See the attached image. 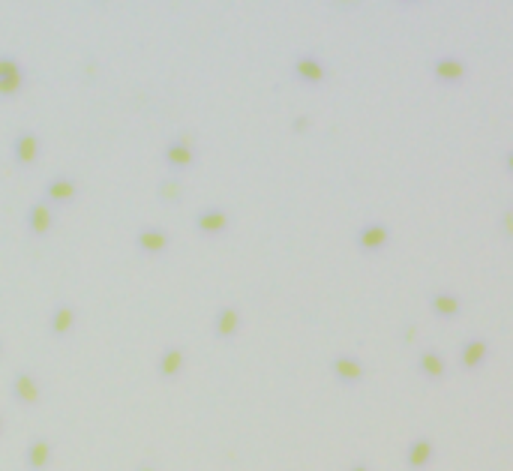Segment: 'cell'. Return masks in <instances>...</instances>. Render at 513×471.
Instances as JSON below:
<instances>
[{
  "label": "cell",
  "instance_id": "obj_8",
  "mask_svg": "<svg viewBox=\"0 0 513 471\" xmlns=\"http://www.w3.org/2000/svg\"><path fill=\"white\" fill-rule=\"evenodd\" d=\"M13 159H15V165H24V168L39 159V135L34 129H22L13 138Z\"/></svg>",
  "mask_w": 513,
  "mask_h": 471
},
{
  "label": "cell",
  "instance_id": "obj_16",
  "mask_svg": "<svg viewBox=\"0 0 513 471\" xmlns=\"http://www.w3.org/2000/svg\"><path fill=\"white\" fill-rule=\"evenodd\" d=\"M0 357H3V343H0Z\"/></svg>",
  "mask_w": 513,
  "mask_h": 471
},
{
  "label": "cell",
  "instance_id": "obj_7",
  "mask_svg": "<svg viewBox=\"0 0 513 471\" xmlns=\"http://www.w3.org/2000/svg\"><path fill=\"white\" fill-rule=\"evenodd\" d=\"M75 324H78V309L73 304H57L52 313H48V334L57 339L73 334Z\"/></svg>",
  "mask_w": 513,
  "mask_h": 471
},
{
  "label": "cell",
  "instance_id": "obj_14",
  "mask_svg": "<svg viewBox=\"0 0 513 471\" xmlns=\"http://www.w3.org/2000/svg\"><path fill=\"white\" fill-rule=\"evenodd\" d=\"M135 471H159V465H156V463H150V459H144V463H138V465H135Z\"/></svg>",
  "mask_w": 513,
  "mask_h": 471
},
{
  "label": "cell",
  "instance_id": "obj_11",
  "mask_svg": "<svg viewBox=\"0 0 513 471\" xmlns=\"http://www.w3.org/2000/svg\"><path fill=\"white\" fill-rule=\"evenodd\" d=\"M78 195V184L73 177H66V174H60V177H52L45 184V202L48 204H69L73 198Z\"/></svg>",
  "mask_w": 513,
  "mask_h": 471
},
{
  "label": "cell",
  "instance_id": "obj_13",
  "mask_svg": "<svg viewBox=\"0 0 513 471\" xmlns=\"http://www.w3.org/2000/svg\"><path fill=\"white\" fill-rule=\"evenodd\" d=\"M159 198H163V202H177V198H180V184H177V180H163V184H159Z\"/></svg>",
  "mask_w": 513,
  "mask_h": 471
},
{
  "label": "cell",
  "instance_id": "obj_12",
  "mask_svg": "<svg viewBox=\"0 0 513 471\" xmlns=\"http://www.w3.org/2000/svg\"><path fill=\"white\" fill-rule=\"evenodd\" d=\"M240 330V313L235 306H219L214 315V334L219 339H231Z\"/></svg>",
  "mask_w": 513,
  "mask_h": 471
},
{
  "label": "cell",
  "instance_id": "obj_10",
  "mask_svg": "<svg viewBox=\"0 0 513 471\" xmlns=\"http://www.w3.org/2000/svg\"><path fill=\"white\" fill-rule=\"evenodd\" d=\"M225 228H228V214L223 207H201L195 214V232L198 234L214 237V234H223Z\"/></svg>",
  "mask_w": 513,
  "mask_h": 471
},
{
  "label": "cell",
  "instance_id": "obj_3",
  "mask_svg": "<svg viewBox=\"0 0 513 471\" xmlns=\"http://www.w3.org/2000/svg\"><path fill=\"white\" fill-rule=\"evenodd\" d=\"M52 456H54V444L48 442L45 435H34L27 442L24 454H22L27 471H45L48 465H52Z\"/></svg>",
  "mask_w": 513,
  "mask_h": 471
},
{
  "label": "cell",
  "instance_id": "obj_2",
  "mask_svg": "<svg viewBox=\"0 0 513 471\" xmlns=\"http://www.w3.org/2000/svg\"><path fill=\"white\" fill-rule=\"evenodd\" d=\"M54 223H57L54 207L48 204L45 198H43V202H34L27 207V214H24V225H27V232L34 237H45L54 228Z\"/></svg>",
  "mask_w": 513,
  "mask_h": 471
},
{
  "label": "cell",
  "instance_id": "obj_4",
  "mask_svg": "<svg viewBox=\"0 0 513 471\" xmlns=\"http://www.w3.org/2000/svg\"><path fill=\"white\" fill-rule=\"evenodd\" d=\"M168 246H171V234L165 232V228H159V225L138 228V234H135V249H138V253H144V255H163Z\"/></svg>",
  "mask_w": 513,
  "mask_h": 471
},
{
  "label": "cell",
  "instance_id": "obj_6",
  "mask_svg": "<svg viewBox=\"0 0 513 471\" xmlns=\"http://www.w3.org/2000/svg\"><path fill=\"white\" fill-rule=\"evenodd\" d=\"M163 159L168 168H174V172H186L189 165H195V147L189 138H174V142L165 144Z\"/></svg>",
  "mask_w": 513,
  "mask_h": 471
},
{
  "label": "cell",
  "instance_id": "obj_9",
  "mask_svg": "<svg viewBox=\"0 0 513 471\" xmlns=\"http://www.w3.org/2000/svg\"><path fill=\"white\" fill-rule=\"evenodd\" d=\"M24 87V73L15 57L0 54V96H15Z\"/></svg>",
  "mask_w": 513,
  "mask_h": 471
},
{
  "label": "cell",
  "instance_id": "obj_1",
  "mask_svg": "<svg viewBox=\"0 0 513 471\" xmlns=\"http://www.w3.org/2000/svg\"><path fill=\"white\" fill-rule=\"evenodd\" d=\"M9 394H13V399L18 405H36L39 399H43V384H39V378L30 373V369H18V373L13 375V382H9Z\"/></svg>",
  "mask_w": 513,
  "mask_h": 471
},
{
  "label": "cell",
  "instance_id": "obj_5",
  "mask_svg": "<svg viewBox=\"0 0 513 471\" xmlns=\"http://www.w3.org/2000/svg\"><path fill=\"white\" fill-rule=\"evenodd\" d=\"M186 369V352L180 345H168L156 357V375L163 382H174V378Z\"/></svg>",
  "mask_w": 513,
  "mask_h": 471
},
{
  "label": "cell",
  "instance_id": "obj_15",
  "mask_svg": "<svg viewBox=\"0 0 513 471\" xmlns=\"http://www.w3.org/2000/svg\"><path fill=\"white\" fill-rule=\"evenodd\" d=\"M3 426H6V417H3V412H0V435H3Z\"/></svg>",
  "mask_w": 513,
  "mask_h": 471
}]
</instances>
